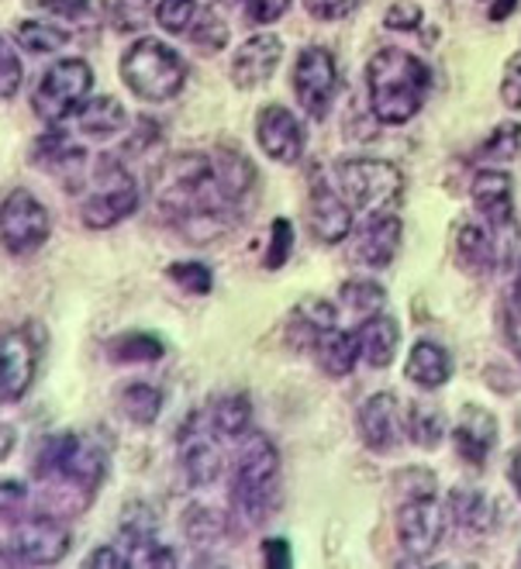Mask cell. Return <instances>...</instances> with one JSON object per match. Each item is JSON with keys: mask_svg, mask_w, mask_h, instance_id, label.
<instances>
[{"mask_svg": "<svg viewBox=\"0 0 521 569\" xmlns=\"http://www.w3.org/2000/svg\"><path fill=\"white\" fill-rule=\"evenodd\" d=\"M152 200L180 236L193 246H208L232 231L239 208L221 190L211 152H177L156 166Z\"/></svg>", "mask_w": 521, "mask_h": 569, "instance_id": "cell-1", "label": "cell"}, {"mask_svg": "<svg viewBox=\"0 0 521 569\" xmlns=\"http://www.w3.org/2000/svg\"><path fill=\"white\" fill-rule=\"evenodd\" d=\"M31 473L42 483L36 515L77 518L90 508V500L108 477V449L87 431H62L42 439Z\"/></svg>", "mask_w": 521, "mask_h": 569, "instance_id": "cell-2", "label": "cell"}, {"mask_svg": "<svg viewBox=\"0 0 521 569\" xmlns=\"http://www.w3.org/2000/svg\"><path fill=\"white\" fill-rule=\"evenodd\" d=\"M432 73L418 56L404 49H380L367 62V93L370 111L380 124H408L425 108Z\"/></svg>", "mask_w": 521, "mask_h": 569, "instance_id": "cell-3", "label": "cell"}, {"mask_svg": "<svg viewBox=\"0 0 521 569\" xmlns=\"http://www.w3.org/2000/svg\"><path fill=\"white\" fill-rule=\"evenodd\" d=\"M118 73H121V83L139 100H149V104H167V100H173L187 83V62L167 42L136 39L121 52Z\"/></svg>", "mask_w": 521, "mask_h": 569, "instance_id": "cell-4", "label": "cell"}, {"mask_svg": "<svg viewBox=\"0 0 521 569\" xmlns=\"http://www.w3.org/2000/svg\"><path fill=\"white\" fill-rule=\"evenodd\" d=\"M232 497L249 525H263L280 500V452L267 435H249L239 449Z\"/></svg>", "mask_w": 521, "mask_h": 569, "instance_id": "cell-5", "label": "cell"}, {"mask_svg": "<svg viewBox=\"0 0 521 569\" xmlns=\"http://www.w3.org/2000/svg\"><path fill=\"white\" fill-rule=\"evenodd\" d=\"M87 180H90V190L80 200V221L90 231H108L139 211V200H142L139 183L121 166V159L101 156L93 162V173Z\"/></svg>", "mask_w": 521, "mask_h": 569, "instance_id": "cell-6", "label": "cell"}, {"mask_svg": "<svg viewBox=\"0 0 521 569\" xmlns=\"http://www.w3.org/2000/svg\"><path fill=\"white\" fill-rule=\"evenodd\" d=\"M93 90V66L83 56L56 59L31 90V111L46 124H62L73 118Z\"/></svg>", "mask_w": 521, "mask_h": 569, "instance_id": "cell-7", "label": "cell"}, {"mask_svg": "<svg viewBox=\"0 0 521 569\" xmlns=\"http://www.w3.org/2000/svg\"><path fill=\"white\" fill-rule=\"evenodd\" d=\"M335 187L352 211L380 214L404 193V173L387 159H345L335 170Z\"/></svg>", "mask_w": 521, "mask_h": 569, "instance_id": "cell-8", "label": "cell"}, {"mask_svg": "<svg viewBox=\"0 0 521 569\" xmlns=\"http://www.w3.org/2000/svg\"><path fill=\"white\" fill-rule=\"evenodd\" d=\"M52 236V214L42 200L24 190L14 187L0 197V249L8 256L28 259L36 256Z\"/></svg>", "mask_w": 521, "mask_h": 569, "instance_id": "cell-9", "label": "cell"}, {"mask_svg": "<svg viewBox=\"0 0 521 569\" xmlns=\"http://www.w3.org/2000/svg\"><path fill=\"white\" fill-rule=\"evenodd\" d=\"M473 208L487 221V228L498 236V256L501 266H511L521 249V231L514 221V183L504 170H480L470 183Z\"/></svg>", "mask_w": 521, "mask_h": 569, "instance_id": "cell-10", "label": "cell"}, {"mask_svg": "<svg viewBox=\"0 0 521 569\" xmlns=\"http://www.w3.org/2000/svg\"><path fill=\"white\" fill-rule=\"evenodd\" d=\"M73 539L67 525L49 515L18 521L8 546L0 549V566H56L67 559Z\"/></svg>", "mask_w": 521, "mask_h": 569, "instance_id": "cell-11", "label": "cell"}, {"mask_svg": "<svg viewBox=\"0 0 521 569\" xmlns=\"http://www.w3.org/2000/svg\"><path fill=\"white\" fill-rule=\"evenodd\" d=\"M445 521H449V508L439 505L435 490L404 497V505L398 508V542H401V549L411 559H429L442 542Z\"/></svg>", "mask_w": 521, "mask_h": 569, "instance_id": "cell-12", "label": "cell"}, {"mask_svg": "<svg viewBox=\"0 0 521 569\" xmlns=\"http://www.w3.org/2000/svg\"><path fill=\"white\" fill-rule=\"evenodd\" d=\"M294 97L308 118H329L339 97V66L335 56L321 46H308L294 62Z\"/></svg>", "mask_w": 521, "mask_h": 569, "instance_id": "cell-13", "label": "cell"}, {"mask_svg": "<svg viewBox=\"0 0 521 569\" xmlns=\"http://www.w3.org/2000/svg\"><path fill=\"white\" fill-rule=\"evenodd\" d=\"M42 346L28 328L0 331V405H18L39 377Z\"/></svg>", "mask_w": 521, "mask_h": 569, "instance_id": "cell-14", "label": "cell"}, {"mask_svg": "<svg viewBox=\"0 0 521 569\" xmlns=\"http://www.w3.org/2000/svg\"><path fill=\"white\" fill-rule=\"evenodd\" d=\"M177 456H180V470L190 480V487H211L221 477V449H218V431L211 421L201 415H190L177 435Z\"/></svg>", "mask_w": 521, "mask_h": 569, "instance_id": "cell-15", "label": "cell"}, {"mask_svg": "<svg viewBox=\"0 0 521 569\" xmlns=\"http://www.w3.org/2000/svg\"><path fill=\"white\" fill-rule=\"evenodd\" d=\"M280 59H283V39L273 36V31H259V36L246 39L236 49L228 77H232L239 90H259L273 80V73L280 70Z\"/></svg>", "mask_w": 521, "mask_h": 569, "instance_id": "cell-16", "label": "cell"}, {"mask_svg": "<svg viewBox=\"0 0 521 569\" xmlns=\"http://www.w3.org/2000/svg\"><path fill=\"white\" fill-rule=\"evenodd\" d=\"M256 142L273 162L294 166L304 156V124L290 108L270 104L256 118Z\"/></svg>", "mask_w": 521, "mask_h": 569, "instance_id": "cell-17", "label": "cell"}, {"mask_svg": "<svg viewBox=\"0 0 521 569\" xmlns=\"http://www.w3.org/2000/svg\"><path fill=\"white\" fill-rule=\"evenodd\" d=\"M355 428H360V439L370 452H394L401 442V400L390 390L373 393L355 415Z\"/></svg>", "mask_w": 521, "mask_h": 569, "instance_id": "cell-18", "label": "cell"}, {"mask_svg": "<svg viewBox=\"0 0 521 569\" xmlns=\"http://www.w3.org/2000/svg\"><path fill=\"white\" fill-rule=\"evenodd\" d=\"M352 208L349 200L339 193V187H332L324 177H311V231L318 236V242L335 246L352 231Z\"/></svg>", "mask_w": 521, "mask_h": 569, "instance_id": "cell-19", "label": "cell"}, {"mask_svg": "<svg viewBox=\"0 0 521 569\" xmlns=\"http://www.w3.org/2000/svg\"><path fill=\"white\" fill-rule=\"evenodd\" d=\"M398 249H401V218L390 211L367 214V224L360 228L352 249L355 262L367 266V270H387L394 262Z\"/></svg>", "mask_w": 521, "mask_h": 569, "instance_id": "cell-20", "label": "cell"}, {"mask_svg": "<svg viewBox=\"0 0 521 569\" xmlns=\"http://www.w3.org/2000/svg\"><path fill=\"white\" fill-rule=\"evenodd\" d=\"M452 446L470 466H483L498 446V421L491 411L467 405L452 425Z\"/></svg>", "mask_w": 521, "mask_h": 569, "instance_id": "cell-21", "label": "cell"}, {"mask_svg": "<svg viewBox=\"0 0 521 569\" xmlns=\"http://www.w3.org/2000/svg\"><path fill=\"white\" fill-rule=\"evenodd\" d=\"M452 249H455V262L463 266L467 273L473 277H483L501 266V256H498V236L491 228H487V221H460V228H455L452 236Z\"/></svg>", "mask_w": 521, "mask_h": 569, "instance_id": "cell-22", "label": "cell"}, {"mask_svg": "<svg viewBox=\"0 0 521 569\" xmlns=\"http://www.w3.org/2000/svg\"><path fill=\"white\" fill-rule=\"evenodd\" d=\"M73 118H77V131L90 142H111L128 128V111H124L121 100L111 97V93L87 97L83 108Z\"/></svg>", "mask_w": 521, "mask_h": 569, "instance_id": "cell-23", "label": "cell"}, {"mask_svg": "<svg viewBox=\"0 0 521 569\" xmlns=\"http://www.w3.org/2000/svg\"><path fill=\"white\" fill-rule=\"evenodd\" d=\"M211 159H214V173L221 180V190L242 211L249 204V197L256 193V183H259L252 159L242 149H236V146H218L211 152Z\"/></svg>", "mask_w": 521, "mask_h": 569, "instance_id": "cell-24", "label": "cell"}, {"mask_svg": "<svg viewBox=\"0 0 521 569\" xmlns=\"http://www.w3.org/2000/svg\"><path fill=\"white\" fill-rule=\"evenodd\" d=\"M355 339H360V359L373 370H387L390 362L398 356V346H401V328L390 315H373V318H363L360 328H355Z\"/></svg>", "mask_w": 521, "mask_h": 569, "instance_id": "cell-25", "label": "cell"}, {"mask_svg": "<svg viewBox=\"0 0 521 569\" xmlns=\"http://www.w3.org/2000/svg\"><path fill=\"white\" fill-rule=\"evenodd\" d=\"M404 373L421 390H439L452 380V356L439 342H418L408 356Z\"/></svg>", "mask_w": 521, "mask_h": 569, "instance_id": "cell-26", "label": "cell"}, {"mask_svg": "<svg viewBox=\"0 0 521 569\" xmlns=\"http://www.w3.org/2000/svg\"><path fill=\"white\" fill-rule=\"evenodd\" d=\"M318 356V366L329 377H349L355 359H360V339H355V331H342L339 325L321 331L318 342L311 349Z\"/></svg>", "mask_w": 521, "mask_h": 569, "instance_id": "cell-27", "label": "cell"}, {"mask_svg": "<svg viewBox=\"0 0 521 569\" xmlns=\"http://www.w3.org/2000/svg\"><path fill=\"white\" fill-rule=\"evenodd\" d=\"M335 325H339V311L329 305V300H321V297H304L301 305L294 308V315H290L287 335H290V342H294V346L314 349L318 335H321V331H329V328H335Z\"/></svg>", "mask_w": 521, "mask_h": 569, "instance_id": "cell-28", "label": "cell"}, {"mask_svg": "<svg viewBox=\"0 0 521 569\" xmlns=\"http://www.w3.org/2000/svg\"><path fill=\"white\" fill-rule=\"evenodd\" d=\"M167 356V342L156 331H124L108 342V359L114 366H146Z\"/></svg>", "mask_w": 521, "mask_h": 569, "instance_id": "cell-29", "label": "cell"}, {"mask_svg": "<svg viewBox=\"0 0 521 569\" xmlns=\"http://www.w3.org/2000/svg\"><path fill=\"white\" fill-rule=\"evenodd\" d=\"M121 539H124L121 542V552H124V562L128 566H142V569L149 566V569H156V566H177L180 562L170 546H162L156 539L152 528H124Z\"/></svg>", "mask_w": 521, "mask_h": 569, "instance_id": "cell-30", "label": "cell"}, {"mask_svg": "<svg viewBox=\"0 0 521 569\" xmlns=\"http://www.w3.org/2000/svg\"><path fill=\"white\" fill-rule=\"evenodd\" d=\"M208 421L218 439H242L252 425V400L246 393H221L208 411Z\"/></svg>", "mask_w": 521, "mask_h": 569, "instance_id": "cell-31", "label": "cell"}, {"mask_svg": "<svg viewBox=\"0 0 521 569\" xmlns=\"http://www.w3.org/2000/svg\"><path fill=\"white\" fill-rule=\"evenodd\" d=\"M14 42L24 52H31V56H56V52H62V49L73 42V36H70L67 28L52 24V21L28 18V21H21L14 28Z\"/></svg>", "mask_w": 521, "mask_h": 569, "instance_id": "cell-32", "label": "cell"}, {"mask_svg": "<svg viewBox=\"0 0 521 569\" xmlns=\"http://www.w3.org/2000/svg\"><path fill=\"white\" fill-rule=\"evenodd\" d=\"M118 408H121V415L132 425L146 428V425L159 421V415H162V390L146 383V380H136V383L121 387Z\"/></svg>", "mask_w": 521, "mask_h": 569, "instance_id": "cell-33", "label": "cell"}, {"mask_svg": "<svg viewBox=\"0 0 521 569\" xmlns=\"http://www.w3.org/2000/svg\"><path fill=\"white\" fill-rule=\"evenodd\" d=\"M449 518L467 531H487L494 525V505L480 490H452Z\"/></svg>", "mask_w": 521, "mask_h": 569, "instance_id": "cell-34", "label": "cell"}, {"mask_svg": "<svg viewBox=\"0 0 521 569\" xmlns=\"http://www.w3.org/2000/svg\"><path fill=\"white\" fill-rule=\"evenodd\" d=\"M408 439L421 449H439L445 439V415L432 400H414L408 411Z\"/></svg>", "mask_w": 521, "mask_h": 569, "instance_id": "cell-35", "label": "cell"}, {"mask_svg": "<svg viewBox=\"0 0 521 569\" xmlns=\"http://www.w3.org/2000/svg\"><path fill=\"white\" fill-rule=\"evenodd\" d=\"M339 300H342V308L349 315H355V318L363 321V318H373V315L383 311L387 290L380 283H373V280H345L339 287Z\"/></svg>", "mask_w": 521, "mask_h": 569, "instance_id": "cell-36", "label": "cell"}, {"mask_svg": "<svg viewBox=\"0 0 521 569\" xmlns=\"http://www.w3.org/2000/svg\"><path fill=\"white\" fill-rule=\"evenodd\" d=\"M187 539L198 549H211L214 542H221L228 535V518L214 508H193L183 521Z\"/></svg>", "mask_w": 521, "mask_h": 569, "instance_id": "cell-37", "label": "cell"}, {"mask_svg": "<svg viewBox=\"0 0 521 569\" xmlns=\"http://www.w3.org/2000/svg\"><path fill=\"white\" fill-rule=\"evenodd\" d=\"M167 280L193 297H204L214 290V273H211V266L198 262V259H183V262H170L167 266Z\"/></svg>", "mask_w": 521, "mask_h": 569, "instance_id": "cell-38", "label": "cell"}, {"mask_svg": "<svg viewBox=\"0 0 521 569\" xmlns=\"http://www.w3.org/2000/svg\"><path fill=\"white\" fill-rule=\"evenodd\" d=\"M187 39L201 52H218L228 42V24L214 8H201L198 18H193V24H190V31H187Z\"/></svg>", "mask_w": 521, "mask_h": 569, "instance_id": "cell-39", "label": "cell"}, {"mask_svg": "<svg viewBox=\"0 0 521 569\" xmlns=\"http://www.w3.org/2000/svg\"><path fill=\"white\" fill-rule=\"evenodd\" d=\"M518 152H521V124L518 121L498 124L480 146V159H487V162H511V159H518Z\"/></svg>", "mask_w": 521, "mask_h": 569, "instance_id": "cell-40", "label": "cell"}, {"mask_svg": "<svg viewBox=\"0 0 521 569\" xmlns=\"http://www.w3.org/2000/svg\"><path fill=\"white\" fill-rule=\"evenodd\" d=\"M198 11H201L198 0H159L152 18L162 31H170V36H187Z\"/></svg>", "mask_w": 521, "mask_h": 569, "instance_id": "cell-41", "label": "cell"}, {"mask_svg": "<svg viewBox=\"0 0 521 569\" xmlns=\"http://www.w3.org/2000/svg\"><path fill=\"white\" fill-rule=\"evenodd\" d=\"M24 83V62L18 56V42L0 36V100H14Z\"/></svg>", "mask_w": 521, "mask_h": 569, "instance_id": "cell-42", "label": "cell"}, {"mask_svg": "<svg viewBox=\"0 0 521 569\" xmlns=\"http://www.w3.org/2000/svg\"><path fill=\"white\" fill-rule=\"evenodd\" d=\"M159 0H111V21L121 31H142L149 24V14H156Z\"/></svg>", "mask_w": 521, "mask_h": 569, "instance_id": "cell-43", "label": "cell"}, {"mask_svg": "<svg viewBox=\"0 0 521 569\" xmlns=\"http://www.w3.org/2000/svg\"><path fill=\"white\" fill-rule=\"evenodd\" d=\"M290 252H294V224H290L287 218H277L270 228V246H267L263 266L267 270H280V266H287Z\"/></svg>", "mask_w": 521, "mask_h": 569, "instance_id": "cell-44", "label": "cell"}, {"mask_svg": "<svg viewBox=\"0 0 521 569\" xmlns=\"http://www.w3.org/2000/svg\"><path fill=\"white\" fill-rule=\"evenodd\" d=\"M28 500V487L21 480H0V518L4 521H18L24 515Z\"/></svg>", "mask_w": 521, "mask_h": 569, "instance_id": "cell-45", "label": "cell"}, {"mask_svg": "<svg viewBox=\"0 0 521 569\" xmlns=\"http://www.w3.org/2000/svg\"><path fill=\"white\" fill-rule=\"evenodd\" d=\"M421 21H425V14H421V8L411 4V0H398V4H390L383 14V24L390 31H418Z\"/></svg>", "mask_w": 521, "mask_h": 569, "instance_id": "cell-46", "label": "cell"}, {"mask_svg": "<svg viewBox=\"0 0 521 569\" xmlns=\"http://www.w3.org/2000/svg\"><path fill=\"white\" fill-rule=\"evenodd\" d=\"M501 100L511 111H521V49L508 59L504 80H501Z\"/></svg>", "mask_w": 521, "mask_h": 569, "instance_id": "cell-47", "label": "cell"}, {"mask_svg": "<svg viewBox=\"0 0 521 569\" xmlns=\"http://www.w3.org/2000/svg\"><path fill=\"white\" fill-rule=\"evenodd\" d=\"M242 8L252 24H273L287 14L290 0H242Z\"/></svg>", "mask_w": 521, "mask_h": 569, "instance_id": "cell-48", "label": "cell"}, {"mask_svg": "<svg viewBox=\"0 0 521 569\" xmlns=\"http://www.w3.org/2000/svg\"><path fill=\"white\" fill-rule=\"evenodd\" d=\"M360 0H304V8L314 21H342L345 14H352V8Z\"/></svg>", "mask_w": 521, "mask_h": 569, "instance_id": "cell-49", "label": "cell"}, {"mask_svg": "<svg viewBox=\"0 0 521 569\" xmlns=\"http://www.w3.org/2000/svg\"><path fill=\"white\" fill-rule=\"evenodd\" d=\"M39 8L56 14V18H67V21H83L93 14V0H39Z\"/></svg>", "mask_w": 521, "mask_h": 569, "instance_id": "cell-50", "label": "cell"}, {"mask_svg": "<svg viewBox=\"0 0 521 569\" xmlns=\"http://www.w3.org/2000/svg\"><path fill=\"white\" fill-rule=\"evenodd\" d=\"M83 566L90 569H124L128 562H124V552H121V546H101V549H93L87 559H83Z\"/></svg>", "mask_w": 521, "mask_h": 569, "instance_id": "cell-51", "label": "cell"}, {"mask_svg": "<svg viewBox=\"0 0 521 569\" xmlns=\"http://www.w3.org/2000/svg\"><path fill=\"white\" fill-rule=\"evenodd\" d=\"M263 556H267V566L270 569H287L290 562V546H287V539H263Z\"/></svg>", "mask_w": 521, "mask_h": 569, "instance_id": "cell-52", "label": "cell"}, {"mask_svg": "<svg viewBox=\"0 0 521 569\" xmlns=\"http://www.w3.org/2000/svg\"><path fill=\"white\" fill-rule=\"evenodd\" d=\"M504 328H508V342H511V349L521 356V305H518V300H511V305H508Z\"/></svg>", "mask_w": 521, "mask_h": 569, "instance_id": "cell-53", "label": "cell"}, {"mask_svg": "<svg viewBox=\"0 0 521 569\" xmlns=\"http://www.w3.org/2000/svg\"><path fill=\"white\" fill-rule=\"evenodd\" d=\"M483 4H487V14H491V21H504V18L514 14L518 0H483Z\"/></svg>", "mask_w": 521, "mask_h": 569, "instance_id": "cell-54", "label": "cell"}, {"mask_svg": "<svg viewBox=\"0 0 521 569\" xmlns=\"http://www.w3.org/2000/svg\"><path fill=\"white\" fill-rule=\"evenodd\" d=\"M511 483H514V490H518V497H521V452L511 459Z\"/></svg>", "mask_w": 521, "mask_h": 569, "instance_id": "cell-55", "label": "cell"}, {"mask_svg": "<svg viewBox=\"0 0 521 569\" xmlns=\"http://www.w3.org/2000/svg\"><path fill=\"white\" fill-rule=\"evenodd\" d=\"M514 300L521 305V270H518V287H514Z\"/></svg>", "mask_w": 521, "mask_h": 569, "instance_id": "cell-56", "label": "cell"}, {"mask_svg": "<svg viewBox=\"0 0 521 569\" xmlns=\"http://www.w3.org/2000/svg\"><path fill=\"white\" fill-rule=\"evenodd\" d=\"M518 566H521V552H518Z\"/></svg>", "mask_w": 521, "mask_h": 569, "instance_id": "cell-57", "label": "cell"}]
</instances>
